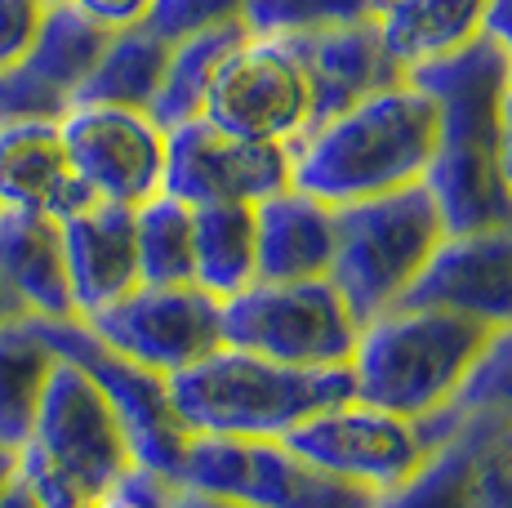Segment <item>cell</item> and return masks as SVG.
<instances>
[{"mask_svg": "<svg viewBox=\"0 0 512 508\" xmlns=\"http://www.w3.org/2000/svg\"><path fill=\"white\" fill-rule=\"evenodd\" d=\"M259 281H317L334 263V205L281 188L254 205Z\"/></svg>", "mask_w": 512, "mask_h": 508, "instance_id": "d6986e66", "label": "cell"}, {"mask_svg": "<svg viewBox=\"0 0 512 508\" xmlns=\"http://www.w3.org/2000/svg\"><path fill=\"white\" fill-rule=\"evenodd\" d=\"M139 468L116 410L85 370L58 357L36 410L32 437L18 451V473L45 508H81L116 491Z\"/></svg>", "mask_w": 512, "mask_h": 508, "instance_id": "277c9868", "label": "cell"}, {"mask_svg": "<svg viewBox=\"0 0 512 508\" xmlns=\"http://www.w3.org/2000/svg\"><path fill=\"white\" fill-rule=\"evenodd\" d=\"M81 14H90L98 27L121 32V27H139L152 14V0H72Z\"/></svg>", "mask_w": 512, "mask_h": 508, "instance_id": "8d00e7d4", "label": "cell"}, {"mask_svg": "<svg viewBox=\"0 0 512 508\" xmlns=\"http://www.w3.org/2000/svg\"><path fill=\"white\" fill-rule=\"evenodd\" d=\"M45 5H54V0H45Z\"/></svg>", "mask_w": 512, "mask_h": 508, "instance_id": "ee69618b", "label": "cell"}, {"mask_svg": "<svg viewBox=\"0 0 512 508\" xmlns=\"http://www.w3.org/2000/svg\"><path fill=\"white\" fill-rule=\"evenodd\" d=\"M481 18L486 0H388L374 27L401 67H415L472 41L481 32Z\"/></svg>", "mask_w": 512, "mask_h": 508, "instance_id": "d4e9b609", "label": "cell"}, {"mask_svg": "<svg viewBox=\"0 0 512 508\" xmlns=\"http://www.w3.org/2000/svg\"><path fill=\"white\" fill-rule=\"evenodd\" d=\"M63 148L76 179L94 192V201L143 205L161 192L165 174V130L147 112L107 103H76L58 121Z\"/></svg>", "mask_w": 512, "mask_h": 508, "instance_id": "4fadbf2b", "label": "cell"}, {"mask_svg": "<svg viewBox=\"0 0 512 508\" xmlns=\"http://www.w3.org/2000/svg\"><path fill=\"white\" fill-rule=\"evenodd\" d=\"M54 366L58 353L41 335L36 317L0 326V446L5 451H23V442L32 437Z\"/></svg>", "mask_w": 512, "mask_h": 508, "instance_id": "603a6c76", "label": "cell"}, {"mask_svg": "<svg viewBox=\"0 0 512 508\" xmlns=\"http://www.w3.org/2000/svg\"><path fill=\"white\" fill-rule=\"evenodd\" d=\"M170 508H245L236 500H219V495H201V491H187V486H174V500Z\"/></svg>", "mask_w": 512, "mask_h": 508, "instance_id": "ab89813d", "label": "cell"}, {"mask_svg": "<svg viewBox=\"0 0 512 508\" xmlns=\"http://www.w3.org/2000/svg\"><path fill=\"white\" fill-rule=\"evenodd\" d=\"M14 473H18V451H5V446H0V495H5V486L14 482Z\"/></svg>", "mask_w": 512, "mask_h": 508, "instance_id": "7bdbcfd3", "label": "cell"}, {"mask_svg": "<svg viewBox=\"0 0 512 508\" xmlns=\"http://www.w3.org/2000/svg\"><path fill=\"white\" fill-rule=\"evenodd\" d=\"M174 486L236 500L245 508H370L374 495L312 468L285 442L192 437Z\"/></svg>", "mask_w": 512, "mask_h": 508, "instance_id": "52a82bcc", "label": "cell"}, {"mask_svg": "<svg viewBox=\"0 0 512 508\" xmlns=\"http://www.w3.org/2000/svg\"><path fill=\"white\" fill-rule=\"evenodd\" d=\"M241 9L245 0H152V14L143 27H152L165 45H174L192 32H205V27L236 23Z\"/></svg>", "mask_w": 512, "mask_h": 508, "instance_id": "836d02e7", "label": "cell"}, {"mask_svg": "<svg viewBox=\"0 0 512 508\" xmlns=\"http://www.w3.org/2000/svg\"><path fill=\"white\" fill-rule=\"evenodd\" d=\"M67 103L54 85H45L27 63H14L0 72V130L23 121H63Z\"/></svg>", "mask_w": 512, "mask_h": 508, "instance_id": "d6a6232c", "label": "cell"}, {"mask_svg": "<svg viewBox=\"0 0 512 508\" xmlns=\"http://www.w3.org/2000/svg\"><path fill=\"white\" fill-rule=\"evenodd\" d=\"M281 442L299 459H308L312 468H321V473L339 477L348 486H361L370 495L401 486L432 455L415 419L388 415V410L366 406L357 397L308 415Z\"/></svg>", "mask_w": 512, "mask_h": 508, "instance_id": "9c48e42d", "label": "cell"}, {"mask_svg": "<svg viewBox=\"0 0 512 508\" xmlns=\"http://www.w3.org/2000/svg\"><path fill=\"white\" fill-rule=\"evenodd\" d=\"M481 32L495 36V41L512 54V0H486V18H481Z\"/></svg>", "mask_w": 512, "mask_h": 508, "instance_id": "74e56055", "label": "cell"}, {"mask_svg": "<svg viewBox=\"0 0 512 508\" xmlns=\"http://www.w3.org/2000/svg\"><path fill=\"white\" fill-rule=\"evenodd\" d=\"M357 330L330 277L254 281L223 299V344L281 366H348Z\"/></svg>", "mask_w": 512, "mask_h": 508, "instance_id": "8992f818", "label": "cell"}, {"mask_svg": "<svg viewBox=\"0 0 512 508\" xmlns=\"http://www.w3.org/2000/svg\"><path fill=\"white\" fill-rule=\"evenodd\" d=\"M134 250H139V286H196L192 205L165 192L134 205Z\"/></svg>", "mask_w": 512, "mask_h": 508, "instance_id": "83f0119b", "label": "cell"}, {"mask_svg": "<svg viewBox=\"0 0 512 508\" xmlns=\"http://www.w3.org/2000/svg\"><path fill=\"white\" fill-rule=\"evenodd\" d=\"M192 254L196 286L223 299L241 295L259 281V246H254V205L219 201L192 205Z\"/></svg>", "mask_w": 512, "mask_h": 508, "instance_id": "7402d4cb", "label": "cell"}, {"mask_svg": "<svg viewBox=\"0 0 512 508\" xmlns=\"http://www.w3.org/2000/svg\"><path fill=\"white\" fill-rule=\"evenodd\" d=\"M388 0H245L241 23L254 36H308L374 23Z\"/></svg>", "mask_w": 512, "mask_h": 508, "instance_id": "4dcf8cb0", "label": "cell"}, {"mask_svg": "<svg viewBox=\"0 0 512 508\" xmlns=\"http://www.w3.org/2000/svg\"><path fill=\"white\" fill-rule=\"evenodd\" d=\"M401 304L455 312L495 335L512 330V223L441 237Z\"/></svg>", "mask_w": 512, "mask_h": 508, "instance_id": "9a60e30c", "label": "cell"}, {"mask_svg": "<svg viewBox=\"0 0 512 508\" xmlns=\"http://www.w3.org/2000/svg\"><path fill=\"white\" fill-rule=\"evenodd\" d=\"M81 321L107 348L165 379L223 348V304L201 286H134Z\"/></svg>", "mask_w": 512, "mask_h": 508, "instance_id": "8fae6325", "label": "cell"}, {"mask_svg": "<svg viewBox=\"0 0 512 508\" xmlns=\"http://www.w3.org/2000/svg\"><path fill=\"white\" fill-rule=\"evenodd\" d=\"M63 259L72 286L76 317L112 308L139 286V250H134V210L130 205L94 201L67 214L63 223Z\"/></svg>", "mask_w": 512, "mask_h": 508, "instance_id": "e0dca14e", "label": "cell"}, {"mask_svg": "<svg viewBox=\"0 0 512 508\" xmlns=\"http://www.w3.org/2000/svg\"><path fill=\"white\" fill-rule=\"evenodd\" d=\"M0 508H45V504H41V495L32 491V482H27L23 473H14V482L0 495Z\"/></svg>", "mask_w": 512, "mask_h": 508, "instance_id": "f35d334b", "label": "cell"}, {"mask_svg": "<svg viewBox=\"0 0 512 508\" xmlns=\"http://www.w3.org/2000/svg\"><path fill=\"white\" fill-rule=\"evenodd\" d=\"M41 335L49 339V348H54L58 357L72 361L76 370H85V375L94 379V388L107 397V406H112L116 419H121L139 468L161 473V477L174 482L192 433H187V428L179 424V415H174L165 375H156V370H147V366H139V361L121 357L116 348H107L81 317L41 321Z\"/></svg>", "mask_w": 512, "mask_h": 508, "instance_id": "ba28073f", "label": "cell"}, {"mask_svg": "<svg viewBox=\"0 0 512 508\" xmlns=\"http://www.w3.org/2000/svg\"><path fill=\"white\" fill-rule=\"evenodd\" d=\"M441 237H446V228H441L423 183L334 205L330 281L357 317V326L397 308L410 295Z\"/></svg>", "mask_w": 512, "mask_h": 508, "instance_id": "5b68a950", "label": "cell"}, {"mask_svg": "<svg viewBox=\"0 0 512 508\" xmlns=\"http://www.w3.org/2000/svg\"><path fill=\"white\" fill-rule=\"evenodd\" d=\"M165 384L187 433L236 442H281L308 415L352 397L348 366H281L228 344Z\"/></svg>", "mask_w": 512, "mask_h": 508, "instance_id": "7a4b0ae2", "label": "cell"}, {"mask_svg": "<svg viewBox=\"0 0 512 508\" xmlns=\"http://www.w3.org/2000/svg\"><path fill=\"white\" fill-rule=\"evenodd\" d=\"M165 58H170V45L152 32V27H121L112 32L103 58L94 63L90 81L76 90V103H107V107H134V112H147L156 99V85H161Z\"/></svg>", "mask_w": 512, "mask_h": 508, "instance_id": "4316f807", "label": "cell"}, {"mask_svg": "<svg viewBox=\"0 0 512 508\" xmlns=\"http://www.w3.org/2000/svg\"><path fill=\"white\" fill-rule=\"evenodd\" d=\"M45 0H0V72L23 63L36 41Z\"/></svg>", "mask_w": 512, "mask_h": 508, "instance_id": "e575fe53", "label": "cell"}, {"mask_svg": "<svg viewBox=\"0 0 512 508\" xmlns=\"http://www.w3.org/2000/svg\"><path fill=\"white\" fill-rule=\"evenodd\" d=\"M512 419V330L490 339V348L481 353L477 370L468 375L464 393L455 397L441 415L423 419V442L437 451L441 442L459 433L468 424H508Z\"/></svg>", "mask_w": 512, "mask_h": 508, "instance_id": "f1b7e54d", "label": "cell"}, {"mask_svg": "<svg viewBox=\"0 0 512 508\" xmlns=\"http://www.w3.org/2000/svg\"><path fill=\"white\" fill-rule=\"evenodd\" d=\"M23 317H27V308L18 304V295L5 286V281H0V326H9V321H23Z\"/></svg>", "mask_w": 512, "mask_h": 508, "instance_id": "b9f144b4", "label": "cell"}, {"mask_svg": "<svg viewBox=\"0 0 512 508\" xmlns=\"http://www.w3.org/2000/svg\"><path fill=\"white\" fill-rule=\"evenodd\" d=\"M281 41L294 50V58L303 67V81H308V130H317L330 116L348 112L352 103L406 81V67L388 54V45H383L374 23L308 32V36H281Z\"/></svg>", "mask_w": 512, "mask_h": 508, "instance_id": "2e32d148", "label": "cell"}, {"mask_svg": "<svg viewBox=\"0 0 512 508\" xmlns=\"http://www.w3.org/2000/svg\"><path fill=\"white\" fill-rule=\"evenodd\" d=\"M0 281L18 295L27 317H76L58 219L41 210H0Z\"/></svg>", "mask_w": 512, "mask_h": 508, "instance_id": "ffe728a7", "label": "cell"}, {"mask_svg": "<svg viewBox=\"0 0 512 508\" xmlns=\"http://www.w3.org/2000/svg\"><path fill=\"white\" fill-rule=\"evenodd\" d=\"M174 500V482L161 473H147V468H134L116 491L98 495V500L81 504V508H170Z\"/></svg>", "mask_w": 512, "mask_h": 508, "instance_id": "d590c367", "label": "cell"}, {"mask_svg": "<svg viewBox=\"0 0 512 508\" xmlns=\"http://www.w3.org/2000/svg\"><path fill=\"white\" fill-rule=\"evenodd\" d=\"M245 36H250V27L236 18V23L205 27V32H192V36H183V41H174L147 116H152L161 130L196 121L201 107H205V94H210L214 72H219V63L228 58V50H236V45L245 41Z\"/></svg>", "mask_w": 512, "mask_h": 508, "instance_id": "cb8c5ba5", "label": "cell"}, {"mask_svg": "<svg viewBox=\"0 0 512 508\" xmlns=\"http://www.w3.org/2000/svg\"><path fill=\"white\" fill-rule=\"evenodd\" d=\"M85 205H94V192L76 179L58 121L0 130V210H41L63 223Z\"/></svg>", "mask_w": 512, "mask_h": 508, "instance_id": "ac0fdd59", "label": "cell"}, {"mask_svg": "<svg viewBox=\"0 0 512 508\" xmlns=\"http://www.w3.org/2000/svg\"><path fill=\"white\" fill-rule=\"evenodd\" d=\"M370 508H472V442L455 433L401 486L374 495Z\"/></svg>", "mask_w": 512, "mask_h": 508, "instance_id": "f546056e", "label": "cell"}, {"mask_svg": "<svg viewBox=\"0 0 512 508\" xmlns=\"http://www.w3.org/2000/svg\"><path fill=\"white\" fill-rule=\"evenodd\" d=\"M107 41H112L107 27H98L90 14H81L72 0H54V5H45L41 27H36V41H32V50H27L23 63L72 103L76 90L90 81L94 63L103 58Z\"/></svg>", "mask_w": 512, "mask_h": 508, "instance_id": "484cf974", "label": "cell"}, {"mask_svg": "<svg viewBox=\"0 0 512 508\" xmlns=\"http://www.w3.org/2000/svg\"><path fill=\"white\" fill-rule=\"evenodd\" d=\"M201 116L236 139L294 143L308 130V81L281 36H245L219 63Z\"/></svg>", "mask_w": 512, "mask_h": 508, "instance_id": "30bf717a", "label": "cell"}, {"mask_svg": "<svg viewBox=\"0 0 512 508\" xmlns=\"http://www.w3.org/2000/svg\"><path fill=\"white\" fill-rule=\"evenodd\" d=\"M281 188H290V148L285 143L236 139L205 116L165 130V197L183 205H259Z\"/></svg>", "mask_w": 512, "mask_h": 508, "instance_id": "7c38bea8", "label": "cell"}, {"mask_svg": "<svg viewBox=\"0 0 512 508\" xmlns=\"http://www.w3.org/2000/svg\"><path fill=\"white\" fill-rule=\"evenodd\" d=\"M419 183L432 197V210H437L446 237L512 223V188L504 179V165H499L495 148H450V143H437Z\"/></svg>", "mask_w": 512, "mask_h": 508, "instance_id": "44dd1931", "label": "cell"}, {"mask_svg": "<svg viewBox=\"0 0 512 508\" xmlns=\"http://www.w3.org/2000/svg\"><path fill=\"white\" fill-rule=\"evenodd\" d=\"M499 165H504V179L512 188V94H508V107H504V134H499Z\"/></svg>", "mask_w": 512, "mask_h": 508, "instance_id": "60d3db41", "label": "cell"}, {"mask_svg": "<svg viewBox=\"0 0 512 508\" xmlns=\"http://www.w3.org/2000/svg\"><path fill=\"white\" fill-rule=\"evenodd\" d=\"M472 442V508H512V419L459 428Z\"/></svg>", "mask_w": 512, "mask_h": 508, "instance_id": "1f68e13d", "label": "cell"}, {"mask_svg": "<svg viewBox=\"0 0 512 508\" xmlns=\"http://www.w3.org/2000/svg\"><path fill=\"white\" fill-rule=\"evenodd\" d=\"M406 81L437 112V143L499 152L504 107L512 94V54L495 36L477 32L455 50L423 58L406 67Z\"/></svg>", "mask_w": 512, "mask_h": 508, "instance_id": "5bb4252c", "label": "cell"}, {"mask_svg": "<svg viewBox=\"0 0 512 508\" xmlns=\"http://www.w3.org/2000/svg\"><path fill=\"white\" fill-rule=\"evenodd\" d=\"M437 152V112L410 81H397L321 121L290 148V188L348 205L410 188Z\"/></svg>", "mask_w": 512, "mask_h": 508, "instance_id": "6da1fadb", "label": "cell"}, {"mask_svg": "<svg viewBox=\"0 0 512 508\" xmlns=\"http://www.w3.org/2000/svg\"><path fill=\"white\" fill-rule=\"evenodd\" d=\"M490 339L495 330L455 312L397 304L357 330L348 357L352 397L423 424L464 393Z\"/></svg>", "mask_w": 512, "mask_h": 508, "instance_id": "3957f363", "label": "cell"}]
</instances>
